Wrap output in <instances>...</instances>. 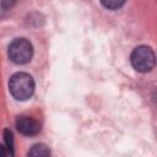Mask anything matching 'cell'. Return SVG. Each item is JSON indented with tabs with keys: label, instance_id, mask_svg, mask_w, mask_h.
<instances>
[{
	"label": "cell",
	"instance_id": "cell-1",
	"mask_svg": "<svg viewBox=\"0 0 157 157\" xmlns=\"http://www.w3.org/2000/svg\"><path fill=\"white\" fill-rule=\"evenodd\" d=\"M9 90L13 98L26 101L34 92V81L27 72H16L9 81Z\"/></svg>",
	"mask_w": 157,
	"mask_h": 157
},
{
	"label": "cell",
	"instance_id": "cell-2",
	"mask_svg": "<svg viewBox=\"0 0 157 157\" xmlns=\"http://www.w3.org/2000/svg\"><path fill=\"white\" fill-rule=\"evenodd\" d=\"M130 61L135 70L140 72H147L153 69L156 58L153 50L150 47L139 45L132 50L130 55Z\"/></svg>",
	"mask_w": 157,
	"mask_h": 157
},
{
	"label": "cell",
	"instance_id": "cell-3",
	"mask_svg": "<svg viewBox=\"0 0 157 157\" xmlns=\"http://www.w3.org/2000/svg\"><path fill=\"white\" fill-rule=\"evenodd\" d=\"M9 58L15 64H27L33 56V47L26 38H16L9 45Z\"/></svg>",
	"mask_w": 157,
	"mask_h": 157
},
{
	"label": "cell",
	"instance_id": "cell-4",
	"mask_svg": "<svg viewBox=\"0 0 157 157\" xmlns=\"http://www.w3.org/2000/svg\"><path fill=\"white\" fill-rule=\"evenodd\" d=\"M16 128L26 136H34L40 131V124L31 117H20L16 120Z\"/></svg>",
	"mask_w": 157,
	"mask_h": 157
},
{
	"label": "cell",
	"instance_id": "cell-5",
	"mask_svg": "<svg viewBox=\"0 0 157 157\" xmlns=\"http://www.w3.org/2000/svg\"><path fill=\"white\" fill-rule=\"evenodd\" d=\"M28 157H50V151L44 144H36L28 151Z\"/></svg>",
	"mask_w": 157,
	"mask_h": 157
},
{
	"label": "cell",
	"instance_id": "cell-6",
	"mask_svg": "<svg viewBox=\"0 0 157 157\" xmlns=\"http://www.w3.org/2000/svg\"><path fill=\"white\" fill-rule=\"evenodd\" d=\"M4 139H5V142H6V148L10 153V156L12 157L13 156V135L11 132V130L9 129H5L4 131Z\"/></svg>",
	"mask_w": 157,
	"mask_h": 157
},
{
	"label": "cell",
	"instance_id": "cell-7",
	"mask_svg": "<svg viewBox=\"0 0 157 157\" xmlns=\"http://www.w3.org/2000/svg\"><path fill=\"white\" fill-rule=\"evenodd\" d=\"M102 5L107 9H110V10H117L119 9L120 6L124 5V1H114V0H109V1H102Z\"/></svg>",
	"mask_w": 157,
	"mask_h": 157
},
{
	"label": "cell",
	"instance_id": "cell-8",
	"mask_svg": "<svg viewBox=\"0 0 157 157\" xmlns=\"http://www.w3.org/2000/svg\"><path fill=\"white\" fill-rule=\"evenodd\" d=\"M0 157H9V151L4 145H0Z\"/></svg>",
	"mask_w": 157,
	"mask_h": 157
}]
</instances>
